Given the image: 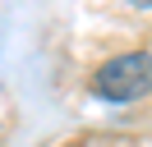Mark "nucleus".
<instances>
[{"label":"nucleus","instance_id":"nucleus-1","mask_svg":"<svg viewBox=\"0 0 152 147\" xmlns=\"http://www.w3.org/2000/svg\"><path fill=\"white\" fill-rule=\"evenodd\" d=\"M152 92V51H120L92 69V97L129 106Z\"/></svg>","mask_w":152,"mask_h":147}]
</instances>
